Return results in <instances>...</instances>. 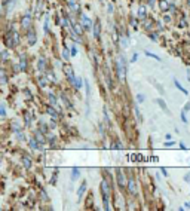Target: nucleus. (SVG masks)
Returning a JSON list of instances; mask_svg holds the SVG:
<instances>
[{
	"label": "nucleus",
	"instance_id": "24",
	"mask_svg": "<svg viewBox=\"0 0 190 211\" xmlns=\"http://www.w3.org/2000/svg\"><path fill=\"white\" fill-rule=\"evenodd\" d=\"M37 67L40 72H45V70H46V61H45V58H40V60H39Z\"/></svg>",
	"mask_w": 190,
	"mask_h": 211
},
{
	"label": "nucleus",
	"instance_id": "20",
	"mask_svg": "<svg viewBox=\"0 0 190 211\" xmlns=\"http://www.w3.org/2000/svg\"><path fill=\"white\" fill-rule=\"evenodd\" d=\"M85 92H86V98L89 100V98H91L92 91H91V84H89V81H88V79H85Z\"/></svg>",
	"mask_w": 190,
	"mask_h": 211
},
{
	"label": "nucleus",
	"instance_id": "7",
	"mask_svg": "<svg viewBox=\"0 0 190 211\" xmlns=\"http://www.w3.org/2000/svg\"><path fill=\"white\" fill-rule=\"evenodd\" d=\"M86 189H88V183H86V181H83V183L79 186V189H77V201H80V199H82V196H83V193L86 192Z\"/></svg>",
	"mask_w": 190,
	"mask_h": 211
},
{
	"label": "nucleus",
	"instance_id": "3",
	"mask_svg": "<svg viewBox=\"0 0 190 211\" xmlns=\"http://www.w3.org/2000/svg\"><path fill=\"white\" fill-rule=\"evenodd\" d=\"M92 33H94V37L97 40H100V37H101V22H100V19L95 21V24L92 27Z\"/></svg>",
	"mask_w": 190,
	"mask_h": 211
},
{
	"label": "nucleus",
	"instance_id": "58",
	"mask_svg": "<svg viewBox=\"0 0 190 211\" xmlns=\"http://www.w3.org/2000/svg\"><path fill=\"white\" fill-rule=\"evenodd\" d=\"M154 1H156V0H149L147 3H149V6H150V7H154Z\"/></svg>",
	"mask_w": 190,
	"mask_h": 211
},
{
	"label": "nucleus",
	"instance_id": "12",
	"mask_svg": "<svg viewBox=\"0 0 190 211\" xmlns=\"http://www.w3.org/2000/svg\"><path fill=\"white\" fill-rule=\"evenodd\" d=\"M100 187H101V193H103V195H109V193H110V187H109V183H107L106 180L101 181Z\"/></svg>",
	"mask_w": 190,
	"mask_h": 211
},
{
	"label": "nucleus",
	"instance_id": "47",
	"mask_svg": "<svg viewBox=\"0 0 190 211\" xmlns=\"http://www.w3.org/2000/svg\"><path fill=\"white\" fill-rule=\"evenodd\" d=\"M16 138H18L19 141H24V140H25V135H22V132L19 131V132H16Z\"/></svg>",
	"mask_w": 190,
	"mask_h": 211
},
{
	"label": "nucleus",
	"instance_id": "55",
	"mask_svg": "<svg viewBox=\"0 0 190 211\" xmlns=\"http://www.w3.org/2000/svg\"><path fill=\"white\" fill-rule=\"evenodd\" d=\"M114 147L120 150V149H122V143H120V141H116V143H114Z\"/></svg>",
	"mask_w": 190,
	"mask_h": 211
},
{
	"label": "nucleus",
	"instance_id": "29",
	"mask_svg": "<svg viewBox=\"0 0 190 211\" xmlns=\"http://www.w3.org/2000/svg\"><path fill=\"white\" fill-rule=\"evenodd\" d=\"M0 116H1V119H6V104L4 103L0 104Z\"/></svg>",
	"mask_w": 190,
	"mask_h": 211
},
{
	"label": "nucleus",
	"instance_id": "37",
	"mask_svg": "<svg viewBox=\"0 0 190 211\" xmlns=\"http://www.w3.org/2000/svg\"><path fill=\"white\" fill-rule=\"evenodd\" d=\"M144 54H146L147 57H150V58H154L156 61H160V57L156 55V54H152V52H149V51H144Z\"/></svg>",
	"mask_w": 190,
	"mask_h": 211
},
{
	"label": "nucleus",
	"instance_id": "9",
	"mask_svg": "<svg viewBox=\"0 0 190 211\" xmlns=\"http://www.w3.org/2000/svg\"><path fill=\"white\" fill-rule=\"evenodd\" d=\"M128 189H129V192L132 195H137V184H135V180L132 177L128 180Z\"/></svg>",
	"mask_w": 190,
	"mask_h": 211
},
{
	"label": "nucleus",
	"instance_id": "36",
	"mask_svg": "<svg viewBox=\"0 0 190 211\" xmlns=\"http://www.w3.org/2000/svg\"><path fill=\"white\" fill-rule=\"evenodd\" d=\"M12 129H13V132L16 134V132H19V131H21V125L15 121V122H12Z\"/></svg>",
	"mask_w": 190,
	"mask_h": 211
},
{
	"label": "nucleus",
	"instance_id": "23",
	"mask_svg": "<svg viewBox=\"0 0 190 211\" xmlns=\"http://www.w3.org/2000/svg\"><path fill=\"white\" fill-rule=\"evenodd\" d=\"M103 204H104V210H110V201H109V195H103Z\"/></svg>",
	"mask_w": 190,
	"mask_h": 211
},
{
	"label": "nucleus",
	"instance_id": "34",
	"mask_svg": "<svg viewBox=\"0 0 190 211\" xmlns=\"http://www.w3.org/2000/svg\"><path fill=\"white\" fill-rule=\"evenodd\" d=\"M119 40H120L122 48H128V36H126V37H123V36H119Z\"/></svg>",
	"mask_w": 190,
	"mask_h": 211
},
{
	"label": "nucleus",
	"instance_id": "31",
	"mask_svg": "<svg viewBox=\"0 0 190 211\" xmlns=\"http://www.w3.org/2000/svg\"><path fill=\"white\" fill-rule=\"evenodd\" d=\"M43 31H45V33L49 31V15H46V18H45V22H43Z\"/></svg>",
	"mask_w": 190,
	"mask_h": 211
},
{
	"label": "nucleus",
	"instance_id": "33",
	"mask_svg": "<svg viewBox=\"0 0 190 211\" xmlns=\"http://www.w3.org/2000/svg\"><path fill=\"white\" fill-rule=\"evenodd\" d=\"M160 9H162V10H171V3L162 1V3H160Z\"/></svg>",
	"mask_w": 190,
	"mask_h": 211
},
{
	"label": "nucleus",
	"instance_id": "39",
	"mask_svg": "<svg viewBox=\"0 0 190 211\" xmlns=\"http://www.w3.org/2000/svg\"><path fill=\"white\" fill-rule=\"evenodd\" d=\"M83 84H85V79H82V78H77V81H76V86H75V88H76V89H80Z\"/></svg>",
	"mask_w": 190,
	"mask_h": 211
},
{
	"label": "nucleus",
	"instance_id": "56",
	"mask_svg": "<svg viewBox=\"0 0 190 211\" xmlns=\"http://www.w3.org/2000/svg\"><path fill=\"white\" fill-rule=\"evenodd\" d=\"M180 149H181V150H186V149H187V146H186L183 141H180Z\"/></svg>",
	"mask_w": 190,
	"mask_h": 211
},
{
	"label": "nucleus",
	"instance_id": "62",
	"mask_svg": "<svg viewBox=\"0 0 190 211\" xmlns=\"http://www.w3.org/2000/svg\"><path fill=\"white\" fill-rule=\"evenodd\" d=\"M187 81L190 82V70H189V69H187Z\"/></svg>",
	"mask_w": 190,
	"mask_h": 211
},
{
	"label": "nucleus",
	"instance_id": "14",
	"mask_svg": "<svg viewBox=\"0 0 190 211\" xmlns=\"http://www.w3.org/2000/svg\"><path fill=\"white\" fill-rule=\"evenodd\" d=\"M137 16H138L140 19H146L147 12H146V7H144V6H140V7H138V10H137Z\"/></svg>",
	"mask_w": 190,
	"mask_h": 211
},
{
	"label": "nucleus",
	"instance_id": "53",
	"mask_svg": "<svg viewBox=\"0 0 190 211\" xmlns=\"http://www.w3.org/2000/svg\"><path fill=\"white\" fill-rule=\"evenodd\" d=\"M137 60H138V54H137V52H135V54H134V55H132V58H131V63H135V61H137Z\"/></svg>",
	"mask_w": 190,
	"mask_h": 211
},
{
	"label": "nucleus",
	"instance_id": "17",
	"mask_svg": "<svg viewBox=\"0 0 190 211\" xmlns=\"http://www.w3.org/2000/svg\"><path fill=\"white\" fill-rule=\"evenodd\" d=\"M63 72L66 73V76H72V75H75V72H73V69H72L70 64H64V66H63Z\"/></svg>",
	"mask_w": 190,
	"mask_h": 211
},
{
	"label": "nucleus",
	"instance_id": "32",
	"mask_svg": "<svg viewBox=\"0 0 190 211\" xmlns=\"http://www.w3.org/2000/svg\"><path fill=\"white\" fill-rule=\"evenodd\" d=\"M63 57H64V60H70V57H72L70 49H69V48H66V46H64V49H63Z\"/></svg>",
	"mask_w": 190,
	"mask_h": 211
},
{
	"label": "nucleus",
	"instance_id": "8",
	"mask_svg": "<svg viewBox=\"0 0 190 211\" xmlns=\"http://www.w3.org/2000/svg\"><path fill=\"white\" fill-rule=\"evenodd\" d=\"M22 27L24 28H31V15L30 13H25L24 18H22Z\"/></svg>",
	"mask_w": 190,
	"mask_h": 211
},
{
	"label": "nucleus",
	"instance_id": "22",
	"mask_svg": "<svg viewBox=\"0 0 190 211\" xmlns=\"http://www.w3.org/2000/svg\"><path fill=\"white\" fill-rule=\"evenodd\" d=\"M48 100H49V104H51V106H58V100H57V97H55L52 92L48 94Z\"/></svg>",
	"mask_w": 190,
	"mask_h": 211
},
{
	"label": "nucleus",
	"instance_id": "45",
	"mask_svg": "<svg viewBox=\"0 0 190 211\" xmlns=\"http://www.w3.org/2000/svg\"><path fill=\"white\" fill-rule=\"evenodd\" d=\"M0 76H1V85H6V84H7V79H6V73H4V72H1V73H0Z\"/></svg>",
	"mask_w": 190,
	"mask_h": 211
},
{
	"label": "nucleus",
	"instance_id": "40",
	"mask_svg": "<svg viewBox=\"0 0 190 211\" xmlns=\"http://www.w3.org/2000/svg\"><path fill=\"white\" fill-rule=\"evenodd\" d=\"M180 118H181V122H183V124H189V121H187V116H186V112H184V110H181Z\"/></svg>",
	"mask_w": 190,
	"mask_h": 211
},
{
	"label": "nucleus",
	"instance_id": "61",
	"mask_svg": "<svg viewBox=\"0 0 190 211\" xmlns=\"http://www.w3.org/2000/svg\"><path fill=\"white\" fill-rule=\"evenodd\" d=\"M100 131H101V134H104V127H103V124H100Z\"/></svg>",
	"mask_w": 190,
	"mask_h": 211
},
{
	"label": "nucleus",
	"instance_id": "11",
	"mask_svg": "<svg viewBox=\"0 0 190 211\" xmlns=\"http://www.w3.org/2000/svg\"><path fill=\"white\" fill-rule=\"evenodd\" d=\"M54 107H55V106H48V110H46V112H48V113H49V115H51L54 119H57V118H58L61 113H60V110H55Z\"/></svg>",
	"mask_w": 190,
	"mask_h": 211
},
{
	"label": "nucleus",
	"instance_id": "19",
	"mask_svg": "<svg viewBox=\"0 0 190 211\" xmlns=\"http://www.w3.org/2000/svg\"><path fill=\"white\" fill-rule=\"evenodd\" d=\"M69 7L72 9V12H79V4H77L76 0H69Z\"/></svg>",
	"mask_w": 190,
	"mask_h": 211
},
{
	"label": "nucleus",
	"instance_id": "59",
	"mask_svg": "<svg viewBox=\"0 0 190 211\" xmlns=\"http://www.w3.org/2000/svg\"><path fill=\"white\" fill-rule=\"evenodd\" d=\"M131 24H132V25H137V19H135L134 16L131 18Z\"/></svg>",
	"mask_w": 190,
	"mask_h": 211
},
{
	"label": "nucleus",
	"instance_id": "49",
	"mask_svg": "<svg viewBox=\"0 0 190 211\" xmlns=\"http://www.w3.org/2000/svg\"><path fill=\"white\" fill-rule=\"evenodd\" d=\"M183 180H184L186 183H189V184H190V172H186V174H184V177H183Z\"/></svg>",
	"mask_w": 190,
	"mask_h": 211
},
{
	"label": "nucleus",
	"instance_id": "64",
	"mask_svg": "<svg viewBox=\"0 0 190 211\" xmlns=\"http://www.w3.org/2000/svg\"><path fill=\"white\" fill-rule=\"evenodd\" d=\"M187 4H189V6H190V0H187Z\"/></svg>",
	"mask_w": 190,
	"mask_h": 211
},
{
	"label": "nucleus",
	"instance_id": "10",
	"mask_svg": "<svg viewBox=\"0 0 190 211\" xmlns=\"http://www.w3.org/2000/svg\"><path fill=\"white\" fill-rule=\"evenodd\" d=\"M28 144H30V147L33 149V150H42V143H39L37 140L33 137V138H30V141H28Z\"/></svg>",
	"mask_w": 190,
	"mask_h": 211
},
{
	"label": "nucleus",
	"instance_id": "4",
	"mask_svg": "<svg viewBox=\"0 0 190 211\" xmlns=\"http://www.w3.org/2000/svg\"><path fill=\"white\" fill-rule=\"evenodd\" d=\"M116 178H117V183H119L120 186L128 184V180L125 178V175H123V172H122V169H120V168L116 169Z\"/></svg>",
	"mask_w": 190,
	"mask_h": 211
},
{
	"label": "nucleus",
	"instance_id": "42",
	"mask_svg": "<svg viewBox=\"0 0 190 211\" xmlns=\"http://www.w3.org/2000/svg\"><path fill=\"white\" fill-rule=\"evenodd\" d=\"M30 124H31V116L25 113V127H30Z\"/></svg>",
	"mask_w": 190,
	"mask_h": 211
},
{
	"label": "nucleus",
	"instance_id": "38",
	"mask_svg": "<svg viewBox=\"0 0 190 211\" xmlns=\"http://www.w3.org/2000/svg\"><path fill=\"white\" fill-rule=\"evenodd\" d=\"M135 98H137V103H138V104H141V103H144L146 95H144V94H137V97H135Z\"/></svg>",
	"mask_w": 190,
	"mask_h": 211
},
{
	"label": "nucleus",
	"instance_id": "25",
	"mask_svg": "<svg viewBox=\"0 0 190 211\" xmlns=\"http://www.w3.org/2000/svg\"><path fill=\"white\" fill-rule=\"evenodd\" d=\"M72 28L76 31L79 36L82 34V25H80V24H77V22H72Z\"/></svg>",
	"mask_w": 190,
	"mask_h": 211
},
{
	"label": "nucleus",
	"instance_id": "15",
	"mask_svg": "<svg viewBox=\"0 0 190 211\" xmlns=\"http://www.w3.org/2000/svg\"><path fill=\"white\" fill-rule=\"evenodd\" d=\"M61 100H63V103H64V104H66V107H67V109H69V110H73V104H72V103H70V100H69V98H67V95H66V94H64V92H63V94H61Z\"/></svg>",
	"mask_w": 190,
	"mask_h": 211
},
{
	"label": "nucleus",
	"instance_id": "46",
	"mask_svg": "<svg viewBox=\"0 0 190 211\" xmlns=\"http://www.w3.org/2000/svg\"><path fill=\"white\" fill-rule=\"evenodd\" d=\"M144 25H146L147 30H150V28H152V21H150V19H144Z\"/></svg>",
	"mask_w": 190,
	"mask_h": 211
},
{
	"label": "nucleus",
	"instance_id": "5",
	"mask_svg": "<svg viewBox=\"0 0 190 211\" xmlns=\"http://www.w3.org/2000/svg\"><path fill=\"white\" fill-rule=\"evenodd\" d=\"M21 162H22V165H24L25 169H31V167H33V161H31V158L28 155H24L22 159H21Z\"/></svg>",
	"mask_w": 190,
	"mask_h": 211
},
{
	"label": "nucleus",
	"instance_id": "57",
	"mask_svg": "<svg viewBox=\"0 0 190 211\" xmlns=\"http://www.w3.org/2000/svg\"><path fill=\"white\" fill-rule=\"evenodd\" d=\"M156 88H157V91H159V92H160V94H163V92H165V91H163V88H162V86H160V85H157V86H156Z\"/></svg>",
	"mask_w": 190,
	"mask_h": 211
},
{
	"label": "nucleus",
	"instance_id": "35",
	"mask_svg": "<svg viewBox=\"0 0 190 211\" xmlns=\"http://www.w3.org/2000/svg\"><path fill=\"white\" fill-rule=\"evenodd\" d=\"M46 82H48V76L45 75V76H39V84L40 86H46Z\"/></svg>",
	"mask_w": 190,
	"mask_h": 211
},
{
	"label": "nucleus",
	"instance_id": "63",
	"mask_svg": "<svg viewBox=\"0 0 190 211\" xmlns=\"http://www.w3.org/2000/svg\"><path fill=\"white\" fill-rule=\"evenodd\" d=\"M184 207H186V208H190V202H186V204H184Z\"/></svg>",
	"mask_w": 190,
	"mask_h": 211
},
{
	"label": "nucleus",
	"instance_id": "48",
	"mask_svg": "<svg viewBox=\"0 0 190 211\" xmlns=\"http://www.w3.org/2000/svg\"><path fill=\"white\" fill-rule=\"evenodd\" d=\"M7 55H9V54H7V51L4 49V51L1 52V61H6V60H7Z\"/></svg>",
	"mask_w": 190,
	"mask_h": 211
},
{
	"label": "nucleus",
	"instance_id": "41",
	"mask_svg": "<svg viewBox=\"0 0 190 211\" xmlns=\"http://www.w3.org/2000/svg\"><path fill=\"white\" fill-rule=\"evenodd\" d=\"M67 79H69V82H70V84L73 85V86H76V76H75V75H72V76H67Z\"/></svg>",
	"mask_w": 190,
	"mask_h": 211
},
{
	"label": "nucleus",
	"instance_id": "27",
	"mask_svg": "<svg viewBox=\"0 0 190 211\" xmlns=\"http://www.w3.org/2000/svg\"><path fill=\"white\" fill-rule=\"evenodd\" d=\"M103 115H104V124H107L109 127H110V116H109V112H107V107H104L103 109Z\"/></svg>",
	"mask_w": 190,
	"mask_h": 211
},
{
	"label": "nucleus",
	"instance_id": "52",
	"mask_svg": "<svg viewBox=\"0 0 190 211\" xmlns=\"http://www.w3.org/2000/svg\"><path fill=\"white\" fill-rule=\"evenodd\" d=\"M160 172H162V174H163L165 177H169V172L166 171V168H160Z\"/></svg>",
	"mask_w": 190,
	"mask_h": 211
},
{
	"label": "nucleus",
	"instance_id": "18",
	"mask_svg": "<svg viewBox=\"0 0 190 211\" xmlns=\"http://www.w3.org/2000/svg\"><path fill=\"white\" fill-rule=\"evenodd\" d=\"M156 104H159V106H160V109H162L163 112H166V113L169 115V110H168V106L165 104V101H163L162 98H156Z\"/></svg>",
	"mask_w": 190,
	"mask_h": 211
},
{
	"label": "nucleus",
	"instance_id": "1",
	"mask_svg": "<svg viewBox=\"0 0 190 211\" xmlns=\"http://www.w3.org/2000/svg\"><path fill=\"white\" fill-rule=\"evenodd\" d=\"M128 61L125 58V55H119L117 61H116V73H117V78L119 79H125L126 76V72H128Z\"/></svg>",
	"mask_w": 190,
	"mask_h": 211
},
{
	"label": "nucleus",
	"instance_id": "21",
	"mask_svg": "<svg viewBox=\"0 0 190 211\" xmlns=\"http://www.w3.org/2000/svg\"><path fill=\"white\" fill-rule=\"evenodd\" d=\"M27 69V58L24 57V55H21L19 57V70L22 72V70H25Z\"/></svg>",
	"mask_w": 190,
	"mask_h": 211
},
{
	"label": "nucleus",
	"instance_id": "2",
	"mask_svg": "<svg viewBox=\"0 0 190 211\" xmlns=\"http://www.w3.org/2000/svg\"><path fill=\"white\" fill-rule=\"evenodd\" d=\"M80 21H82V25H83V28H85L86 31H89V30L94 27L92 19H91V18H88L85 13H83V15H80Z\"/></svg>",
	"mask_w": 190,
	"mask_h": 211
},
{
	"label": "nucleus",
	"instance_id": "50",
	"mask_svg": "<svg viewBox=\"0 0 190 211\" xmlns=\"http://www.w3.org/2000/svg\"><path fill=\"white\" fill-rule=\"evenodd\" d=\"M183 110L187 113V112H190V101H187L186 104H184V107H183Z\"/></svg>",
	"mask_w": 190,
	"mask_h": 211
},
{
	"label": "nucleus",
	"instance_id": "30",
	"mask_svg": "<svg viewBox=\"0 0 190 211\" xmlns=\"http://www.w3.org/2000/svg\"><path fill=\"white\" fill-rule=\"evenodd\" d=\"M134 110H135V116H137V119H138L140 122H143V116H141V113H140V107H138V103L135 104Z\"/></svg>",
	"mask_w": 190,
	"mask_h": 211
},
{
	"label": "nucleus",
	"instance_id": "43",
	"mask_svg": "<svg viewBox=\"0 0 190 211\" xmlns=\"http://www.w3.org/2000/svg\"><path fill=\"white\" fill-rule=\"evenodd\" d=\"M70 54H72V58H73V57H76V55H77V48H76V46H75V45H73V46L70 48Z\"/></svg>",
	"mask_w": 190,
	"mask_h": 211
},
{
	"label": "nucleus",
	"instance_id": "16",
	"mask_svg": "<svg viewBox=\"0 0 190 211\" xmlns=\"http://www.w3.org/2000/svg\"><path fill=\"white\" fill-rule=\"evenodd\" d=\"M42 134H43V132H42V131H39V129H37V131H34V138L37 140L39 143H42V144H43V143H46V138H45Z\"/></svg>",
	"mask_w": 190,
	"mask_h": 211
},
{
	"label": "nucleus",
	"instance_id": "13",
	"mask_svg": "<svg viewBox=\"0 0 190 211\" xmlns=\"http://www.w3.org/2000/svg\"><path fill=\"white\" fill-rule=\"evenodd\" d=\"M79 177H80V169L77 168V167H75V168L72 169V177H70L72 183H75V181H76Z\"/></svg>",
	"mask_w": 190,
	"mask_h": 211
},
{
	"label": "nucleus",
	"instance_id": "28",
	"mask_svg": "<svg viewBox=\"0 0 190 211\" xmlns=\"http://www.w3.org/2000/svg\"><path fill=\"white\" fill-rule=\"evenodd\" d=\"M174 85H175V88H177L178 91H181L183 94H187V89H184V88L181 86V84H180V82H178V81H177L175 78H174Z\"/></svg>",
	"mask_w": 190,
	"mask_h": 211
},
{
	"label": "nucleus",
	"instance_id": "51",
	"mask_svg": "<svg viewBox=\"0 0 190 211\" xmlns=\"http://www.w3.org/2000/svg\"><path fill=\"white\" fill-rule=\"evenodd\" d=\"M174 144H175V143H174L172 140H168V141H165V146H166V147H172Z\"/></svg>",
	"mask_w": 190,
	"mask_h": 211
},
{
	"label": "nucleus",
	"instance_id": "26",
	"mask_svg": "<svg viewBox=\"0 0 190 211\" xmlns=\"http://www.w3.org/2000/svg\"><path fill=\"white\" fill-rule=\"evenodd\" d=\"M106 81H107V86L110 89H113V82H112V78H110V73H109L107 69H106Z\"/></svg>",
	"mask_w": 190,
	"mask_h": 211
},
{
	"label": "nucleus",
	"instance_id": "44",
	"mask_svg": "<svg viewBox=\"0 0 190 211\" xmlns=\"http://www.w3.org/2000/svg\"><path fill=\"white\" fill-rule=\"evenodd\" d=\"M157 39H159V34L157 33H150V40L152 42H157Z\"/></svg>",
	"mask_w": 190,
	"mask_h": 211
},
{
	"label": "nucleus",
	"instance_id": "6",
	"mask_svg": "<svg viewBox=\"0 0 190 211\" xmlns=\"http://www.w3.org/2000/svg\"><path fill=\"white\" fill-rule=\"evenodd\" d=\"M27 37H28V45L30 46H33L36 40H37V36H36V31L33 30V28H28V34H27Z\"/></svg>",
	"mask_w": 190,
	"mask_h": 211
},
{
	"label": "nucleus",
	"instance_id": "60",
	"mask_svg": "<svg viewBox=\"0 0 190 211\" xmlns=\"http://www.w3.org/2000/svg\"><path fill=\"white\" fill-rule=\"evenodd\" d=\"M163 19H165L166 22H169V21H171V16H166V15H165V16H163Z\"/></svg>",
	"mask_w": 190,
	"mask_h": 211
},
{
	"label": "nucleus",
	"instance_id": "54",
	"mask_svg": "<svg viewBox=\"0 0 190 211\" xmlns=\"http://www.w3.org/2000/svg\"><path fill=\"white\" fill-rule=\"evenodd\" d=\"M107 9H109V12H110V13H113L114 7H113V4H112V3H109V4H107Z\"/></svg>",
	"mask_w": 190,
	"mask_h": 211
}]
</instances>
